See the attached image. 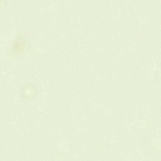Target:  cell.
<instances>
[{"instance_id": "cell-1", "label": "cell", "mask_w": 161, "mask_h": 161, "mask_svg": "<svg viewBox=\"0 0 161 161\" xmlns=\"http://www.w3.org/2000/svg\"><path fill=\"white\" fill-rule=\"evenodd\" d=\"M22 91L23 95L26 97L28 95L32 96L35 94L36 92V88L34 86L30 84H26L23 87Z\"/></svg>"}]
</instances>
